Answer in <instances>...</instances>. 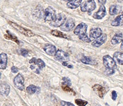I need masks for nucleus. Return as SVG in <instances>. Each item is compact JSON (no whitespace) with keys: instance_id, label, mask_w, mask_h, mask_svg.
Returning <instances> with one entry per match:
<instances>
[{"instance_id":"nucleus-24","label":"nucleus","mask_w":123,"mask_h":106,"mask_svg":"<svg viewBox=\"0 0 123 106\" xmlns=\"http://www.w3.org/2000/svg\"><path fill=\"white\" fill-rule=\"evenodd\" d=\"M51 34L56 37H62L64 38H68L67 35L63 34V33L57 30H53L51 31Z\"/></svg>"},{"instance_id":"nucleus-25","label":"nucleus","mask_w":123,"mask_h":106,"mask_svg":"<svg viewBox=\"0 0 123 106\" xmlns=\"http://www.w3.org/2000/svg\"><path fill=\"white\" fill-rule=\"evenodd\" d=\"M7 33L5 35H4V37L6 38L7 39H9V40H11L12 41H14L15 42L17 43L18 44L19 43V41L17 39V38L15 36H14L13 35H12L11 34H10L9 32L7 31Z\"/></svg>"},{"instance_id":"nucleus-14","label":"nucleus","mask_w":123,"mask_h":106,"mask_svg":"<svg viewBox=\"0 0 123 106\" xmlns=\"http://www.w3.org/2000/svg\"><path fill=\"white\" fill-rule=\"evenodd\" d=\"M44 51L50 56L55 55L57 52L56 47L52 44H46L44 47Z\"/></svg>"},{"instance_id":"nucleus-13","label":"nucleus","mask_w":123,"mask_h":106,"mask_svg":"<svg viewBox=\"0 0 123 106\" xmlns=\"http://www.w3.org/2000/svg\"><path fill=\"white\" fill-rule=\"evenodd\" d=\"M102 35V31L99 28L92 29L89 32V36L93 39H97Z\"/></svg>"},{"instance_id":"nucleus-9","label":"nucleus","mask_w":123,"mask_h":106,"mask_svg":"<svg viewBox=\"0 0 123 106\" xmlns=\"http://www.w3.org/2000/svg\"><path fill=\"white\" fill-rule=\"evenodd\" d=\"M14 83L16 87L20 90H23L24 89V79L22 75L20 73H18L14 78Z\"/></svg>"},{"instance_id":"nucleus-31","label":"nucleus","mask_w":123,"mask_h":106,"mask_svg":"<svg viewBox=\"0 0 123 106\" xmlns=\"http://www.w3.org/2000/svg\"><path fill=\"white\" fill-rule=\"evenodd\" d=\"M28 53V51L25 49H21L20 50V54L24 57H27Z\"/></svg>"},{"instance_id":"nucleus-8","label":"nucleus","mask_w":123,"mask_h":106,"mask_svg":"<svg viewBox=\"0 0 123 106\" xmlns=\"http://www.w3.org/2000/svg\"><path fill=\"white\" fill-rule=\"evenodd\" d=\"M74 26L75 23L74 20L72 18H69L60 27V29L64 32L71 31Z\"/></svg>"},{"instance_id":"nucleus-4","label":"nucleus","mask_w":123,"mask_h":106,"mask_svg":"<svg viewBox=\"0 0 123 106\" xmlns=\"http://www.w3.org/2000/svg\"><path fill=\"white\" fill-rule=\"evenodd\" d=\"M96 7V4L94 1H85L81 4V10L82 12H91Z\"/></svg>"},{"instance_id":"nucleus-28","label":"nucleus","mask_w":123,"mask_h":106,"mask_svg":"<svg viewBox=\"0 0 123 106\" xmlns=\"http://www.w3.org/2000/svg\"><path fill=\"white\" fill-rule=\"evenodd\" d=\"M62 89L64 91H68V92H74V91L72 89H71L70 88H69V87L68 86V85H65V84H62Z\"/></svg>"},{"instance_id":"nucleus-10","label":"nucleus","mask_w":123,"mask_h":106,"mask_svg":"<svg viewBox=\"0 0 123 106\" xmlns=\"http://www.w3.org/2000/svg\"><path fill=\"white\" fill-rule=\"evenodd\" d=\"M92 89L101 98H103L106 92V89L100 85H95L92 86Z\"/></svg>"},{"instance_id":"nucleus-1","label":"nucleus","mask_w":123,"mask_h":106,"mask_svg":"<svg viewBox=\"0 0 123 106\" xmlns=\"http://www.w3.org/2000/svg\"><path fill=\"white\" fill-rule=\"evenodd\" d=\"M103 60L106 73L108 75L113 74L117 67V64L113 59L109 55H105L103 57Z\"/></svg>"},{"instance_id":"nucleus-22","label":"nucleus","mask_w":123,"mask_h":106,"mask_svg":"<svg viewBox=\"0 0 123 106\" xmlns=\"http://www.w3.org/2000/svg\"><path fill=\"white\" fill-rule=\"evenodd\" d=\"M82 1H71L67 3V6L70 9H76L80 6L82 3Z\"/></svg>"},{"instance_id":"nucleus-21","label":"nucleus","mask_w":123,"mask_h":106,"mask_svg":"<svg viewBox=\"0 0 123 106\" xmlns=\"http://www.w3.org/2000/svg\"><path fill=\"white\" fill-rule=\"evenodd\" d=\"M27 92L30 94H32L35 93H38L40 92V88L38 87L35 86L34 85H31L27 87Z\"/></svg>"},{"instance_id":"nucleus-27","label":"nucleus","mask_w":123,"mask_h":106,"mask_svg":"<svg viewBox=\"0 0 123 106\" xmlns=\"http://www.w3.org/2000/svg\"><path fill=\"white\" fill-rule=\"evenodd\" d=\"M75 103L79 106H85L87 104V101L81 99H77L75 100Z\"/></svg>"},{"instance_id":"nucleus-39","label":"nucleus","mask_w":123,"mask_h":106,"mask_svg":"<svg viewBox=\"0 0 123 106\" xmlns=\"http://www.w3.org/2000/svg\"><path fill=\"white\" fill-rule=\"evenodd\" d=\"M1 73H0V77H1Z\"/></svg>"},{"instance_id":"nucleus-15","label":"nucleus","mask_w":123,"mask_h":106,"mask_svg":"<svg viewBox=\"0 0 123 106\" xmlns=\"http://www.w3.org/2000/svg\"><path fill=\"white\" fill-rule=\"evenodd\" d=\"M10 86L6 83L0 84V93L4 96H7L10 92Z\"/></svg>"},{"instance_id":"nucleus-11","label":"nucleus","mask_w":123,"mask_h":106,"mask_svg":"<svg viewBox=\"0 0 123 106\" xmlns=\"http://www.w3.org/2000/svg\"><path fill=\"white\" fill-rule=\"evenodd\" d=\"M106 40H107V35L105 34H103L94 41L92 43V45L93 47H100L106 41Z\"/></svg>"},{"instance_id":"nucleus-33","label":"nucleus","mask_w":123,"mask_h":106,"mask_svg":"<svg viewBox=\"0 0 123 106\" xmlns=\"http://www.w3.org/2000/svg\"><path fill=\"white\" fill-rule=\"evenodd\" d=\"M117 97V93L115 91H113L112 92V99L113 100H116Z\"/></svg>"},{"instance_id":"nucleus-16","label":"nucleus","mask_w":123,"mask_h":106,"mask_svg":"<svg viewBox=\"0 0 123 106\" xmlns=\"http://www.w3.org/2000/svg\"><path fill=\"white\" fill-rule=\"evenodd\" d=\"M113 60L115 62L119 65H123V53L117 52L113 55Z\"/></svg>"},{"instance_id":"nucleus-36","label":"nucleus","mask_w":123,"mask_h":106,"mask_svg":"<svg viewBox=\"0 0 123 106\" xmlns=\"http://www.w3.org/2000/svg\"><path fill=\"white\" fill-rule=\"evenodd\" d=\"M62 64H63V65H64V66H68V65L67 62H63V63H62Z\"/></svg>"},{"instance_id":"nucleus-29","label":"nucleus","mask_w":123,"mask_h":106,"mask_svg":"<svg viewBox=\"0 0 123 106\" xmlns=\"http://www.w3.org/2000/svg\"><path fill=\"white\" fill-rule=\"evenodd\" d=\"M62 80L64 81V82L62 83L63 84L67 85L68 86H70L71 85V80H69V78L67 77H64L62 79Z\"/></svg>"},{"instance_id":"nucleus-40","label":"nucleus","mask_w":123,"mask_h":106,"mask_svg":"<svg viewBox=\"0 0 123 106\" xmlns=\"http://www.w3.org/2000/svg\"><path fill=\"white\" fill-rule=\"evenodd\" d=\"M122 15H123V12H122Z\"/></svg>"},{"instance_id":"nucleus-35","label":"nucleus","mask_w":123,"mask_h":106,"mask_svg":"<svg viewBox=\"0 0 123 106\" xmlns=\"http://www.w3.org/2000/svg\"><path fill=\"white\" fill-rule=\"evenodd\" d=\"M99 2L101 3L102 5H104V4L106 2V1H99Z\"/></svg>"},{"instance_id":"nucleus-3","label":"nucleus","mask_w":123,"mask_h":106,"mask_svg":"<svg viewBox=\"0 0 123 106\" xmlns=\"http://www.w3.org/2000/svg\"><path fill=\"white\" fill-rule=\"evenodd\" d=\"M66 20V16L62 13H59L55 15V18L50 24L52 27H61L65 23Z\"/></svg>"},{"instance_id":"nucleus-38","label":"nucleus","mask_w":123,"mask_h":106,"mask_svg":"<svg viewBox=\"0 0 123 106\" xmlns=\"http://www.w3.org/2000/svg\"><path fill=\"white\" fill-rule=\"evenodd\" d=\"M30 68H31L32 69H33L35 68V66H34V65H31Z\"/></svg>"},{"instance_id":"nucleus-12","label":"nucleus","mask_w":123,"mask_h":106,"mask_svg":"<svg viewBox=\"0 0 123 106\" xmlns=\"http://www.w3.org/2000/svg\"><path fill=\"white\" fill-rule=\"evenodd\" d=\"M106 14V8L103 5H101L100 7L99 11L93 14V18L97 19H100L103 18Z\"/></svg>"},{"instance_id":"nucleus-20","label":"nucleus","mask_w":123,"mask_h":106,"mask_svg":"<svg viewBox=\"0 0 123 106\" xmlns=\"http://www.w3.org/2000/svg\"><path fill=\"white\" fill-rule=\"evenodd\" d=\"M121 10V7L118 5H112L110 7L109 13L111 15H114L120 13Z\"/></svg>"},{"instance_id":"nucleus-5","label":"nucleus","mask_w":123,"mask_h":106,"mask_svg":"<svg viewBox=\"0 0 123 106\" xmlns=\"http://www.w3.org/2000/svg\"><path fill=\"white\" fill-rule=\"evenodd\" d=\"M87 24L84 23H82L78 25V26L74 30V33L75 35L79 36V37H80L82 36L87 35Z\"/></svg>"},{"instance_id":"nucleus-23","label":"nucleus","mask_w":123,"mask_h":106,"mask_svg":"<svg viewBox=\"0 0 123 106\" xmlns=\"http://www.w3.org/2000/svg\"><path fill=\"white\" fill-rule=\"evenodd\" d=\"M81 62L86 64H89V65H95L97 64L96 61L92 60L91 58L89 57L84 56L81 59Z\"/></svg>"},{"instance_id":"nucleus-26","label":"nucleus","mask_w":123,"mask_h":106,"mask_svg":"<svg viewBox=\"0 0 123 106\" xmlns=\"http://www.w3.org/2000/svg\"><path fill=\"white\" fill-rule=\"evenodd\" d=\"M35 64L37 65V66H38V67L40 69H42L45 66H46V64H45V63L42 59H36Z\"/></svg>"},{"instance_id":"nucleus-7","label":"nucleus","mask_w":123,"mask_h":106,"mask_svg":"<svg viewBox=\"0 0 123 106\" xmlns=\"http://www.w3.org/2000/svg\"><path fill=\"white\" fill-rule=\"evenodd\" d=\"M55 16V11L51 7H49L45 9L44 12V18L46 21L52 22Z\"/></svg>"},{"instance_id":"nucleus-19","label":"nucleus","mask_w":123,"mask_h":106,"mask_svg":"<svg viewBox=\"0 0 123 106\" xmlns=\"http://www.w3.org/2000/svg\"><path fill=\"white\" fill-rule=\"evenodd\" d=\"M111 25L114 27L121 26L123 25V15H121L117 16V17L113 20L111 23Z\"/></svg>"},{"instance_id":"nucleus-18","label":"nucleus","mask_w":123,"mask_h":106,"mask_svg":"<svg viewBox=\"0 0 123 106\" xmlns=\"http://www.w3.org/2000/svg\"><path fill=\"white\" fill-rule=\"evenodd\" d=\"M123 40V34L121 33H118L113 36L111 42L113 45H116L117 44L120 43L122 42Z\"/></svg>"},{"instance_id":"nucleus-2","label":"nucleus","mask_w":123,"mask_h":106,"mask_svg":"<svg viewBox=\"0 0 123 106\" xmlns=\"http://www.w3.org/2000/svg\"><path fill=\"white\" fill-rule=\"evenodd\" d=\"M9 23V24L13 27V28H14L16 30H17L18 32H19L20 33L25 35L27 37H32V36H34V33L32 31H31V30L27 29L26 28H23L21 26H19L18 24H16V23H14L13 22H8Z\"/></svg>"},{"instance_id":"nucleus-37","label":"nucleus","mask_w":123,"mask_h":106,"mask_svg":"<svg viewBox=\"0 0 123 106\" xmlns=\"http://www.w3.org/2000/svg\"><path fill=\"white\" fill-rule=\"evenodd\" d=\"M121 50H123V41H122V45H121Z\"/></svg>"},{"instance_id":"nucleus-30","label":"nucleus","mask_w":123,"mask_h":106,"mask_svg":"<svg viewBox=\"0 0 123 106\" xmlns=\"http://www.w3.org/2000/svg\"><path fill=\"white\" fill-rule=\"evenodd\" d=\"M61 104L62 106H75L73 104L70 103V102L64 101H61Z\"/></svg>"},{"instance_id":"nucleus-34","label":"nucleus","mask_w":123,"mask_h":106,"mask_svg":"<svg viewBox=\"0 0 123 106\" xmlns=\"http://www.w3.org/2000/svg\"><path fill=\"white\" fill-rule=\"evenodd\" d=\"M36 59L35 58H33L32 59H31L30 61H29V63H35L36 62Z\"/></svg>"},{"instance_id":"nucleus-6","label":"nucleus","mask_w":123,"mask_h":106,"mask_svg":"<svg viewBox=\"0 0 123 106\" xmlns=\"http://www.w3.org/2000/svg\"><path fill=\"white\" fill-rule=\"evenodd\" d=\"M69 55L67 53L61 50H57L55 55V59L60 62H62V63L64 62H68L69 60Z\"/></svg>"},{"instance_id":"nucleus-17","label":"nucleus","mask_w":123,"mask_h":106,"mask_svg":"<svg viewBox=\"0 0 123 106\" xmlns=\"http://www.w3.org/2000/svg\"><path fill=\"white\" fill-rule=\"evenodd\" d=\"M7 64V56L5 53L0 54V69H5Z\"/></svg>"},{"instance_id":"nucleus-32","label":"nucleus","mask_w":123,"mask_h":106,"mask_svg":"<svg viewBox=\"0 0 123 106\" xmlns=\"http://www.w3.org/2000/svg\"><path fill=\"white\" fill-rule=\"evenodd\" d=\"M11 71H12V72H13V73H16L18 72V68L17 67L14 66H12V67H11Z\"/></svg>"}]
</instances>
